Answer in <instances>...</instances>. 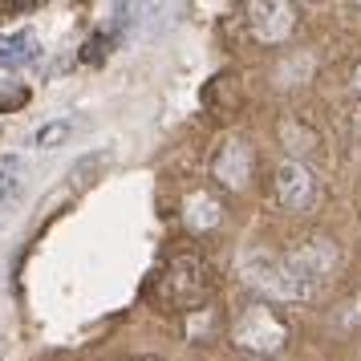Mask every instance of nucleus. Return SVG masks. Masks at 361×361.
Returning <instances> with one entry per match:
<instances>
[{"label": "nucleus", "mask_w": 361, "mask_h": 361, "mask_svg": "<svg viewBox=\"0 0 361 361\" xmlns=\"http://www.w3.org/2000/svg\"><path fill=\"white\" fill-rule=\"evenodd\" d=\"M126 361H166V357H154V353H138V357H126Z\"/></svg>", "instance_id": "nucleus-12"}, {"label": "nucleus", "mask_w": 361, "mask_h": 361, "mask_svg": "<svg viewBox=\"0 0 361 361\" xmlns=\"http://www.w3.org/2000/svg\"><path fill=\"white\" fill-rule=\"evenodd\" d=\"M25 102H29V90H25V85H17V90H0V110H4V114H13V110L25 106Z\"/></svg>", "instance_id": "nucleus-11"}, {"label": "nucleus", "mask_w": 361, "mask_h": 361, "mask_svg": "<svg viewBox=\"0 0 361 361\" xmlns=\"http://www.w3.org/2000/svg\"><path fill=\"white\" fill-rule=\"evenodd\" d=\"M357 90H361V69H357Z\"/></svg>", "instance_id": "nucleus-14"}, {"label": "nucleus", "mask_w": 361, "mask_h": 361, "mask_svg": "<svg viewBox=\"0 0 361 361\" xmlns=\"http://www.w3.org/2000/svg\"><path fill=\"white\" fill-rule=\"evenodd\" d=\"M20 4H0V17H8V13H17Z\"/></svg>", "instance_id": "nucleus-13"}, {"label": "nucleus", "mask_w": 361, "mask_h": 361, "mask_svg": "<svg viewBox=\"0 0 361 361\" xmlns=\"http://www.w3.org/2000/svg\"><path fill=\"white\" fill-rule=\"evenodd\" d=\"M252 171H256V150L247 138H228V142H219L212 159V175L228 191H247L252 187Z\"/></svg>", "instance_id": "nucleus-4"}, {"label": "nucleus", "mask_w": 361, "mask_h": 361, "mask_svg": "<svg viewBox=\"0 0 361 361\" xmlns=\"http://www.w3.org/2000/svg\"><path fill=\"white\" fill-rule=\"evenodd\" d=\"M272 187H276V203L284 212H312L321 199V183L305 163H280Z\"/></svg>", "instance_id": "nucleus-3"}, {"label": "nucleus", "mask_w": 361, "mask_h": 361, "mask_svg": "<svg viewBox=\"0 0 361 361\" xmlns=\"http://www.w3.org/2000/svg\"><path fill=\"white\" fill-rule=\"evenodd\" d=\"M69 130H73V118H61V122H49V126H41V130L33 134V142H37L41 150H49V147H57V142H66Z\"/></svg>", "instance_id": "nucleus-10"}, {"label": "nucleus", "mask_w": 361, "mask_h": 361, "mask_svg": "<svg viewBox=\"0 0 361 361\" xmlns=\"http://www.w3.org/2000/svg\"><path fill=\"white\" fill-rule=\"evenodd\" d=\"M288 341V325L276 317L272 305H260V300H252L240 309V317L231 321V345L235 349H244V353H256V357H272L280 353Z\"/></svg>", "instance_id": "nucleus-2"}, {"label": "nucleus", "mask_w": 361, "mask_h": 361, "mask_svg": "<svg viewBox=\"0 0 361 361\" xmlns=\"http://www.w3.org/2000/svg\"><path fill=\"white\" fill-rule=\"evenodd\" d=\"M212 264L203 260L199 252H175L171 260H166L163 276H159V300H163L166 309H199V300L212 293Z\"/></svg>", "instance_id": "nucleus-1"}, {"label": "nucleus", "mask_w": 361, "mask_h": 361, "mask_svg": "<svg viewBox=\"0 0 361 361\" xmlns=\"http://www.w3.org/2000/svg\"><path fill=\"white\" fill-rule=\"evenodd\" d=\"M247 29L264 45H280L296 29V8L293 4H280V0H260V4L247 8Z\"/></svg>", "instance_id": "nucleus-5"}, {"label": "nucleus", "mask_w": 361, "mask_h": 361, "mask_svg": "<svg viewBox=\"0 0 361 361\" xmlns=\"http://www.w3.org/2000/svg\"><path fill=\"white\" fill-rule=\"evenodd\" d=\"M20 175H25V163H20V154H0V203L17 191Z\"/></svg>", "instance_id": "nucleus-8"}, {"label": "nucleus", "mask_w": 361, "mask_h": 361, "mask_svg": "<svg viewBox=\"0 0 361 361\" xmlns=\"http://www.w3.org/2000/svg\"><path fill=\"white\" fill-rule=\"evenodd\" d=\"M183 224L191 235H212L219 224H224V203L212 195V191H191V195L183 199Z\"/></svg>", "instance_id": "nucleus-6"}, {"label": "nucleus", "mask_w": 361, "mask_h": 361, "mask_svg": "<svg viewBox=\"0 0 361 361\" xmlns=\"http://www.w3.org/2000/svg\"><path fill=\"white\" fill-rule=\"evenodd\" d=\"M33 57H37V37L25 33V29L0 41V69H17L25 61H33Z\"/></svg>", "instance_id": "nucleus-7"}, {"label": "nucleus", "mask_w": 361, "mask_h": 361, "mask_svg": "<svg viewBox=\"0 0 361 361\" xmlns=\"http://www.w3.org/2000/svg\"><path fill=\"white\" fill-rule=\"evenodd\" d=\"M110 49H114V33H110V29H98V33L85 41L82 61H85V66H102V61L110 57Z\"/></svg>", "instance_id": "nucleus-9"}]
</instances>
